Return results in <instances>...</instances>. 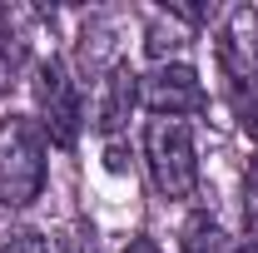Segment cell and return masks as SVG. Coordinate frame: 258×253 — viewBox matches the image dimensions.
<instances>
[{
	"instance_id": "1",
	"label": "cell",
	"mask_w": 258,
	"mask_h": 253,
	"mask_svg": "<svg viewBox=\"0 0 258 253\" xmlns=\"http://www.w3.org/2000/svg\"><path fill=\"white\" fill-rule=\"evenodd\" d=\"M50 174V139L40 119L5 114L0 119V209H30L45 194Z\"/></svg>"
},
{
	"instance_id": "2",
	"label": "cell",
	"mask_w": 258,
	"mask_h": 253,
	"mask_svg": "<svg viewBox=\"0 0 258 253\" xmlns=\"http://www.w3.org/2000/svg\"><path fill=\"white\" fill-rule=\"evenodd\" d=\"M144 164L164 199H194L199 194V144L189 119H149L144 124Z\"/></svg>"
},
{
	"instance_id": "3",
	"label": "cell",
	"mask_w": 258,
	"mask_h": 253,
	"mask_svg": "<svg viewBox=\"0 0 258 253\" xmlns=\"http://www.w3.org/2000/svg\"><path fill=\"white\" fill-rule=\"evenodd\" d=\"M35 109H40V129L55 144H75L80 134V80L70 75L60 55H45L35 65Z\"/></svg>"
},
{
	"instance_id": "4",
	"label": "cell",
	"mask_w": 258,
	"mask_h": 253,
	"mask_svg": "<svg viewBox=\"0 0 258 253\" xmlns=\"http://www.w3.org/2000/svg\"><path fill=\"white\" fill-rule=\"evenodd\" d=\"M139 104L159 119H194L209 109V90L199 80V70L189 60L154 65L149 75H139Z\"/></svg>"
},
{
	"instance_id": "5",
	"label": "cell",
	"mask_w": 258,
	"mask_h": 253,
	"mask_svg": "<svg viewBox=\"0 0 258 253\" xmlns=\"http://www.w3.org/2000/svg\"><path fill=\"white\" fill-rule=\"evenodd\" d=\"M219 60L238 85H258V10L233 5L219 30Z\"/></svg>"
},
{
	"instance_id": "6",
	"label": "cell",
	"mask_w": 258,
	"mask_h": 253,
	"mask_svg": "<svg viewBox=\"0 0 258 253\" xmlns=\"http://www.w3.org/2000/svg\"><path fill=\"white\" fill-rule=\"evenodd\" d=\"M134 104H139V75L129 70L124 60L114 65L104 80H99V104H95V129L109 139V134H119L129 124V114H134Z\"/></svg>"
},
{
	"instance_id": "7",
	"label": "cell",
	"mask_w": 258,
	"mask_h": 253,
	"mask_svg": "<svg viewBox=\"0 0 258 253\" xmlns=\"http://www.w3.org/2000/svg\"><path fill=\"white\" fill-rule=\"evenodd\" d=\"M184 50H189V25L179 20V15H154L149 20V55H154V65H174L184 60Z\"/></svg>"
},
{
	"instance_id": "8",
	"label": "cell",
	"mask_w": 258,
	"mask_h": 253,
	"mask_svg": "<svg viewBox=\"0 0 258 253\" xmlns=\"http://www.w3.org/2000/svg\"><path fill=\"white\" fill-rule=\"evenodd\" d=\"M179 253H233L224 238V228L209 219V214H194L184 223V238H179Z\"/></svg>"
},
{
	"instance_id": "9",
	"label": "cell",
	"mask_w": 258,
	"mask_h": 253,
	"mask_svg": "<svg viewBox=\"0 0 258 253\" xmlns=\"http://www.w3.org/2000/svg\"><path fill=\"white\" fill-rule=\"evenodd\" d=\"M0 253H64L60 238H50V233H40V228H20V233H10L5 238V248Z\"/></svg>"
},
{
	"instance_id": "10",
	"label": "cell",
	"mask_w": 258,
	"mask_h": 253,
	"mask_svg": "<svg viewBox=\"0 0 258 253\" xmlns=\"http://www.w3.org/2000/svg\"><path fill=\"white\" fill-rule=\"evenodd\" d=\"M243 223H248V238L258 243V174L243 179Z\"/></svg>"
},
{
	"instance_id": "11",
	"label": "cell",
	"mask_w": 258,
	"mask_h": 253,
	"mask_svg": "<svg viewBox=\"0 0 258 253\" xmlns=\"http://www.w3.org/2000/svg\"><path fill=\"white\" fill-rule=\"evenodd\" d=\"M238 124H243V134L258 139V99H243V104H238Z\"/></svg>"
},
{
	"instance_id": "12",
	"label": "cell",
	"mask_w": 258,
	"mask_h": 253,
	"mask_svg": "<svg viewBox=\"0 0 258 253\" xmlns=\"http://www.w3.org/2000/svg\"><path fill=\"white\" fill-rule=\"evenodd\" d=\"M119 253H159V243H154V238H129Z\"/></svg>"
},
{
	"instance_id": "13",
	"label": "cell",
	"mask_w": 258,
	"mask_h": 253,
	"mask_svg": "<svg viewBox=\"0 0 258 253\" xmlns=\"http://www.w3.org/2000/svg\"><path fill=\"white\" fill-rule=\"evenodd\" d=\"M233 253H258V243H248V248H233Z\"/></svg>"
},
{
	"instance_id": "14",
	"label": "cell",
	"mask_w": 258,
	"mask_h": 253,
	"mask_svg": "<svg viewBox=\"0 0 258 253\" xmlns=\"http://www.w3.org/2000/svg\"><path fill=\"white\" fill-rule=\"evenodd\" d=\"M90 253H95V248H90Z\"/></svg>"
}]
</instances>
